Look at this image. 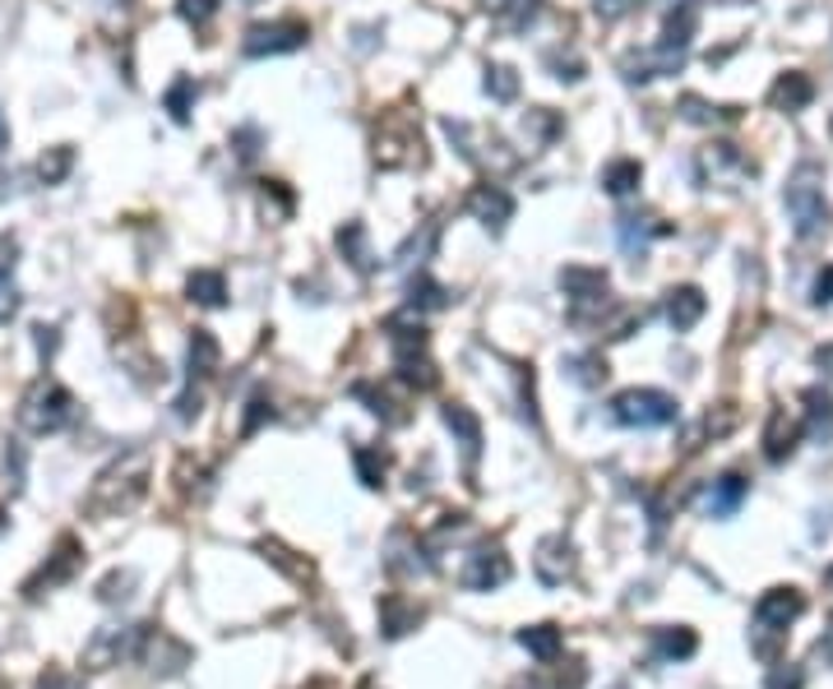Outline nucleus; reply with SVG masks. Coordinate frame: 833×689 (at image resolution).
Segmentation results:
<instances>
[{"instance_id":"obj_1","label":"nucleus","mask_w":833,"mask_h":689,"mask_svg":"<svg viewBox=\"0 0 833 689\" xmlns=\"http://www.w3.org/2000/svg\"><path fill=\"white\" fill-rule=\"evenodd\" d=\"M144 490H148V459L134 449V454H121L111 467L98 472V482H93L84 509L93 519H121L144 500Z\"/></svg>"},{"instance_id":"obj_2","label":"nucleus","mask_w":833,"mask_h":689,"mask_svg":"<svg viewBox=\"0 0 833 689\" xmlns=\"http://www.w3.org/2000/svg\"><path fill=\"white\" fill-rule=\"evenodd\" d=\"M787 213H792V227H797V236H820L829 227V204H824V171L816 163H801L797 171H792L787 181Z\"/></svg>"},{"instance_id":"obj_3","label":"nucleus","mask_w":833,"mask_h":689,"mask_svg":"<svg viewBox=\"0 0 833 689\" xmlns=\"http://www.w3.org/2000/svg\"><path fill=\"white\" fill-rule=\"evenodd\" d=\"M74 421V399L66 384L56 380H37L24 403H19V426L28 430V436H56V430H66Z\"/></svg>"},{"instance_id":"obj_4","label":"nucleus","mask_w":833,"mask_h":689,"mask_svg":"<svg viewBox=\"0 0 833 689\" xmlns=\"http://www.w3.org/2000/svg\"><path fill=\"white\" fill-rule=\"evenodd\" d=\"M376 163L384 171H398V167H413L421 163V130L408 111H384L380 126H376Z\"/></svg>"},{"instance_id":"obj_5","label":"nucleus","mask_w":833,"mask_h":689,"mask_svg":"<svg viewBox=\"0 0 833 689\" xmlns=\"http://www.w3.org/2000/svg\"><path fill=\"white\" fill-rule=\"evenodd\" d=\"M611 421L616 426H639V430H653V426H671L676 421V399L663 389H626L611 399Z\"/></svg>"},{"instance_id":"obj_6","label":"nucleus","mask_w":833,"mask_h":689,"mask_svg":"<svg viewBox=\"0 0 833 689\" xmlns=\"http://www.w3.org/2000/svg\"><path fill=\"white\" fill-rule=\"evenodd\" d=\"M134 662L153 676H177L190 666V648L181 639H171L163 625H140V634H134Z\"/></svg>"},{"instance_id":"obj_7","label":"nucleus","mask_w":833,"mask_h":689,"mask_svg":"<svg viewBox=\"0 0 833 689\" xmlns=\"http://www.w3.org/2000/svg\"><path fill=\"white\" fill-rule=\"evenodd\" d=\"M134 634H140V625L93 629V639L84 643V672H111V666H121V657H134Z\"/></svg>"},{"instance_id":"obj_8","label":"nucleus","mask_w":833,"mask_h":689,"mask_svg":"<svg viewBox=\"0 0 833 689\" xmlns=\"http://www.w3.org/2000/svg\"><path fill=\"white\" fill-rule=\"evenodd\" d=\"M560 292L570 297V306H574V324H579L588 310H603V306H607V273H603V269L570 264V269H560Z\"/></svg>"},{"instance_id":"obj_9","label":"nucleus","mask_w":833,"mask_h":689,"mask_svg":"<svg viewBox=\"0 0 833 689\" xmlns=\"http://www.w3.org/2000/svg\"><path fill=\"white\" fill-rule=\"evenodd\" d=\"M306 24L301 19H278V24H255L246 33V56H283V51H297L306 47Z\"/></svg>"},{"instance_id":"obj_10","label":"nucleus","mask_w":833,"mask_h":689,"mask_svg":"<svg viewBox=\"0 0 833 689\" xmlns=\"http://www.w3.org/2000/svg\"><path fill=\"white\" fill-rule=\"evenodd\" d=\"M80 560H84L80 542H74V537H61V542H56V550H51V560L24 583V597L37 602V597H43V587H61V583H70V579H74V569H80Z\"/></svg>"},{"instance_id":"obj_11","label":"nucleus","mask_w":833,"mask_h":689,"mask_svg":"<svg viewBox=\"0 0 833 689\" xmlns=\"http://www.w3.org/2000/svg\"><path fill=\"white\" fill-rule=\"evenodd\" d=\"M510 574H514V565H510L505 550L481 546V550L468 556V565H463V587H473V593H491V587L510 583Z\"/></svg>"},{"instance_id":"obj_12","label":"nucleus","mask_w":833,"mask_h":689,"mask_svg":"<svg viewBox=\"0 0 833 689\" xmlns=\"http://www.w3.org/2000/svg\"><path fill=\"white\" fill-rule=\"evenodd\" d=\"M801 611H806V597L797 593V587H769V593L754 602V625L783 634L792 620H801Z\"/></svg>"},{"instance_id":"obj_13","label":"nucleus","mask_w":833,"mask_h":689,"mask_svg":"<svg viewBox=\"0 0 833 689\" xmlns=\"http://www.w3.org/2000/svg\"><path fill=\"white\" fill-rule=\"evenodd\" d=\"M686 66V51L681 47H667V43H657V47H644V51H630L621 70L626 79H634V84H644V79H663V74H676Z\"/></svg>"},{"instance_id":"obj_14","label":"nucleus","mask_w":833,"mask_h":689,"mask_svg":"<svg viewBox=\"0 0 833 689\" xmlns=\"http://www.w3.org/2000/svg\"><path fill=\"white\" fill-rule=\"evenodd\" d=\"M533 569H537V579H542V583L560 587V583H566V579L574 574V546H570L566 537H547V542L537 546Z\"/></svg>"},{"instance_id":"obj_15","label":"nucleus","mask_w":833,"mask_h":689,"mask_svg":"<svg viewBox=\"0 0 833 689\" xmlns=\"http://www.w3.org/2000/svg\"><path fill=\"white\" fill-rule=\"evenodd\" d=\"M468 213L477 223H487L491 231H500L510 218H514V200L500 186H473V194H468Z\"/></svg>"},{"instance_id":"obj_16","label":"nucleus","mask_w":833,"mask_h":689,"mask_svg":"<svg viewBox=\"0 0 833 689\" xmlns=\"http://www.w3.org/2000/svg\"><path fill=\"white\" fill-rule=\"evenodd\" d=\"M810 97H816V84H810V74H801V70L778 74V84L769 88L773 111H806V107H810Z\"/></svg>"},{"instance_id":"obj_17","label":"nucleus","mask_w":833,"mask_h":689,"mask_svg":"<svg viewBox=\"0 0 833 689\" xmlns=\"http://www.w3.org/2000/svg\"><path fill=\"white\" fill-rule=\"evenodd\" d=\"M704 310H709V301H704L700 287H671L667 292V320H671L676 333H686V329L700 324Z\"/></svg>"},{"instance_id":"obj_18","label":"nucleus","mask_w":833,"mask_h":689,"mask_svg":"<svg viewBox=\"0 0 833 689\" xmlns=\"http://www.w3.org/2000/svg\"><path fill=\"white\" fill-rule=\"evenodd\" d=\"M421 625V606L417 602H403L398 593H390V597H380V629L390 639H403L408 629H417Z\"/></svg>"},{"instance_id":"obj_19","label":"nucleus","mask_w":833,"mask_h":689,"mask_svg":"<svg viewBox=\"0 0 833 689\" xmlns=\"http://www.w3.org/2000/svg\"><path fill=\"white\" fill-rule=\"evenodd\" d=\"M797 436H801V426L787 421L783 407H773V412H769V430H764V454H769L773 463H783L792 449H797Z\"/></svg>"},{"instance_id":"obj_20","label":"nucleus","mask_w":833,"mask_h":689,"mask_svg":"<svg viewBox=\"0 0 833 689\" xmlns=\"http://www.w3.org/2000/svg\"><path fill=\"white\" fill-rule=\"evenodd\" d=\"M746 477H736V472H727V477H718L713 482V490H709V500H704V509L713 519H727V514H736V504L746 500Z\"/></svg>"},{"instance_id":"obj_21","label":"nucleus","mask_w":833,"mask_h":689,"mask_svg":"<svg viewBox=\"0 0 833 689\" xmlns=\"http://www.w3.org/2000/svg\"><path fill=\"white\" fill-rule=\"evenodd\" d=\"M186 292H190V301L209 306V310H218V306L227 301V283H223L218 269H195V273L186 278Z\"/></svg>"},{"instance_id":"obj_22","label":"nucleus","mask_w":833,"mask_h":689,"mask_svg":"<svg viewBox=\"0 0 833 689\" xmlns=\"http://www.w3.org/2000/svg\"><path fill=\"white\" fill-rule=\"evenodd\" d=\"M694 648H700V639H694V629H686V625L657 629L653 634V653L663 662H686V657H694Z\"/></svg>"},{"instance_id":"obj_23","label":"nucleus","mask_w":833,"mask_h":689,"mask_svg":"<svg viewBox=\"0 0 833 689\" xmlns=\"http://www.w3.org/2000/svg\"><path fill=\"white\" fill-rule=\"evenodd\" d=\"M338 250H343V260L353 264L357 273L376 269V254H371V246H366V227L361 223H343L338 227Z\"/></svg>"},{"instance_id":"obj_24","label":"nucleus","mask_w":833,"mask_h":689,"mask_svg":"<svg viewBox=\"0 0 833 689\" xmlns=\"http://www.w3.org/2000/svg\"><path fill=\"white\" fill-rule=\"evenodd\" d=\"M519 648H528L537 662H556V657H560V629H556V625H528V629H519Z\"/></svg>"},{"instance_id":"obj_25","label":"nucleus","mask_w":833,"mask_h":689,"mask_svg":"<svg viewBox=\"0 0 833 689\" xmlns=\"http://www.w3.org/2000/svg\"><path fill=\"white\" fill-rule=\"evenodd\" d=\"M639 181H644V167L634 163V157H616V163L603 171V186L607 194H616V200H626V194L639 190Z\"/></svg>"},{"instance_id":"obj_26","label":"nucleus","mask_w":833,"mask_h":689,"mask_svg":"<svg viewBox=\"0 0 833 689\" xmlns=\"http://www.w3.org/2000/svg\"><path fill=\"white\" fill-rule=\"evenodd\" d=\"M444 426L450 430H459V440H463V454L468 459H477V449H481V426H477V417L463 403H450L444 407Z\"/></svg>"},{"instance_id":"obj_27","label":"nucleus","mask_w":833,"mask_h":689,"mask_svg":"<svg viewBox=\"0 0 833 689\" xmlns=\"http://www.w3.org/2000/svg\"><path fill=\"white\" fill-rule=\"evenodd\" d=\"M487 10H491V19H496L500 28L519 33V28H528V24H533L537 0H487Z\"/></svg>"},{"instance_id":"obj_28","label":"nucleus","mask_w":833,"mask_h":689,"mask_svg":"<svg viewBox=\"0 0 833 689\" xmlns=\"http://www.w3.org/2000/svg\"><path fill=\"white\" fill-rule=\"evenodd\" d=\"M218 370V343H213L209 329H195V338H190V380H204Z\"/></svg>"},{"instance_id":"obj_29","label":"nucleus","mask_w":833,"mask_h":689,"mask_svg":"<svg viewBox=\"0 0 833 689\" xmlns=\"http://www.w3.org/2000/svg\"><path fill=\"white\" fill-rule=\"evenodd\" d=\"M676 111L686 116V121H694V126H713V121H731L736 116V107H713V103H704V97H694V93H686L681 103H676Z\"/></svg>"},{"instance_id":"obj_30","label":"nucleus","mask_w":833,"mask_h":689,"mask_svg":"<svg viewBox=\"0 0 833 689\" xmlns=\"http://www.w3.org/2000/svg\"><path fill=\"white\" fill-rule=\"evenodd\" d=\"M195 79H177V84H171L167 88V97H163V103H167V111H171V121H177V126H186L190 121V107H195Z\"/></svg>"},{"instance_id":"obj_31","label":"nucleus","mask_w":833,"mask_h":689,"mask_svg":"<svg viewBox=\"0 0 833 689\" xmlns=\"http://www.w3.org/2000/svg\"><path fill=\"white\" fill-rule=\"evenodd\" d=\"M70 167H74V149H70V144H61V149L43 153V163H37V176H43L47 186H61L66 176H70Z\"/></svg>"},{"instance_id":"obj_32","label":"nucleus","mask_w":833,"mask_h":689,"mask_svg":"<svg viewBox=\"0 0 833 689\" xmlns=\"http://www.w3.org/2000/svg\"><path fill=\"white\" fill-rule=\"evenodd\" d=\"M667 227H648V218H621V246L626 254H644L648 236H663Z\"/></svg>"},{"instance_id":"obj_33","label":"nucleus","mask_w":833,"mask_h":689,"mask_svg":"<svg viewBox=\"0 0 833 689\" xmlns=\"http://www.w3.org/2000/svg\"><path fill=\"white\" fill-rule=\"evenodd\" d=\"M487 93L496 97V103H514L519 97V74L510 66H491L487 70Z\"/></svg>"},{"instance_id":"obj_34","label":"nucleus","mask_w":833,"mask_h":689,"mask_svg":"<svg viewBox=\"0 0 833 689\" xmlns=\"http://www.w3.org/2000/svg\"><path fill=\"white\" fill-rule=\"evenodd\" d=\"M806 407H810V430H816V436H829V430H833V399H829V393L810 389Z\"/></svg>"},{"instance_id":"obj_35","label":"nucleus","mask_w":833,"mask_h":689,"mask_svg":"<svg viewBox=\"0 0 833 689\" xmlns=\"http://www.w3.org/2000/svg\"><path fill=\"white\" fill-rule=\"evenodd\" d=\"M264 550V560H274L283 574H293V579H311V560H293V550L287 546H278V542H264L260 546Z\"/></svg>"},{"instance_id":"obj_36","label":"nucleus","mask_w":833,"mask_h":689,"mask_svg":"<svg viewBox=\"0 0 833 689\" xmlns=\"http://www.w3.org/2000/svg\"><path fill=\"white\" fill-rule=\"evenodd\" d=\"M357 472L366 486H384V472H390V454H376V449H357Z\"/></svg>"},{"instance_id":"obj_37","label":"nucleus","mask_w":833,"mask_h":689,"mask_svg":"<svg viewBox=\"0 0 833 689\" xmlns=\"http://www.w3.org/2000/svg\"><path fill=\"white\" fill-rule=\"evenodd\" d=\"M130 587H134V574H130V569H111V574L98 583V602H126V597H130Z\"/></svg>"},{"instance_id":"obj_38","label":"nucleus","mask_w":833,"mask_h":689,"mask_svg":"<svg viewBox=\"0 0 833 689\" xmlns=\"http://www.w3.org/2000/svg\"><path fill=\"white\" fill-rule=\"evenodd\" d=\"M408 301H413V306H444L450 297H444V287H436L431 278H426V273H417L413 287H408Z\"/></svg>"},{"instance_id":"obj_39","label":"nucleus","mask_w":833,"mask_h":689,"mask_svg":"<svg viewBox=\"0 0 833 689\" xmlns=\"http://www.w3.org/2000/svg\"><path fill=\"white\" fill-rule=\"evenodd\" d=\"M177 10H181V19L186 24H195V28H204L213 14H218V0H177Z\"/></svg>"},{"instance_id":"obj_40","label":"nucleus","mask_w":833,"mask_h":689,"mask_svg":"<svg viewBox=\"0 0 833 689\" xmlns=\"http://www.w3.org/2000/svg\"><path fill=\"white\" fill-rule=\"evenodd\" d=\"M634 5L639 0H597V19H603V24H616V19H626Z\"/></svg>"},{"instance_id":"obj_41","label":"nucleus","mask_w":833,"mask_h":689,"mask_svg":"<svg viewBox=\"0 0 833 689\" xmlns=\"http://www.w3.org/2000/svg\"><path fill=\"white\" fill-rule=\"evenodd\" d=\"M14 264H19V241L5 231V236H0V278H10Z\"/></svg>"},{"instance_id":"obj_42","label":"nucleus","mask_w":833,"mask_h":689,"mask_svg":"<svg viewBox=\"0 0 833 689\" xmlns=\"http://www.w3.org/2000/svg\"><path fill=\"white\" fill-rule=\"evenodd\" d=\"M19 310V292L10 287V278H0V324H10Z\"/></svg>"},{"instance_id":"obj_43","label":"nucleus","mask_w":833,"mask_h":689,"mask_svg":"<svg viewBox=\"0 0 833 689\" xmlns=\"http://www.w3.org/2000/svg\"><path fill=\"white\" fill-rule=\"evenodd\" d=\"M37 689H74V680L61 672V666H47V676L37 680Z\"/></svg>"},{"instance_id":"obj_44","label":"nucleus","mask_w":833,"mask_h":689,"mask_svg":"<svg viewBox=\"0 0 833 689\" xmlns=\"http://www.w3.org/2000/svg\"><path fill=\"white\" fill-rule=\"evenodd\" d=\"M769 689H801V672H773Z\"/></svg>"},{"instance_id":"obj_45","label":"nucleus","mask_w":833,"mask_h":689,"mask_svg":"<svg viewBox=\"0 0 833 689\" xmlns=\"http://www.w3.org/2000/svg\"><path fill=\"white\" fill-rule=\"evenodd\" d=\"M816 301H820V306H829V301H833V269H824V273H820V283H816Z\"/></svg>"},{"instance_id":"obj_46","label":"nucleus","mask_w":833,"mask_h":689,"mask_svg":"<svg viewBox=\"0 0 833 689\" xmlns=\"http://www.w3.org/2000/svg\"><path fill=\"white\" fill-rule=\"evenodd\" d=\"M5 472H14V486H19V477H24V454H19V449L5 454Z\"/></svg>"},{"instance_id":"obj_47","label":"nucleus","mask_w":833,"mask_h":689,"mask_svg":"<svg viewBox=\"0 0 833 689\" xmlns=\"http://www.w3.org/2000/svg\"><path fill=\"white\" fill-rule=\"evenodd\" d=\"M816 366H820V370H829V376H833V343H824V347L816 352Z\"/></svg>"},{"instance_id":"obj_48","label":"nucleus","mask_w":833,"mask_h":689,"mask_svg":"<svg viewBox=\"0 0 833 689\" xmlns=\"http://www.w3.org/2000/svg\"><path fill=\"white\" fill-rule=\"evenodd\" d=\"M37 347L51 352V347H56V329H37Z\"/></svg>"},{"instance_id":"obj_49","label":"nucleus","mask_w":833,"mask_h":689,"mask_svg":"<svg viewBox=\"0 0 833 689\" xmlns=\"http://www.w3.org/2000/svg\"><path fill=\"white\" fill-rule=\"evenodd\" d=\"M10 144V121H5V111H0V149Z\"/></svg>"},{"instance_id":"obj_50","label":"nucleus","mask_w":833,"mask_h":689,"mask_svg":"<svg viewBox=\"0 0 833 689\" xmlns=\"http://www.w3.org/2000/svg\"><path fill=\"white\" fill-rule=\"evenodd\" d=\"M713 5H750V0H713Z\"/></svg>"},{"instance_id":"obj_51","label":"nucleus","mask_w":833,"mask_h":689,"mask_svg":"<svg viewBox=\"0 0 833 689\" xmlns=\"http://www.w3.org/2000/svg\"><path fill=\"white\" fill-rule=\"evenodd\" d=\"M361 689H376V680H361Z\"/></svg>"},{"instance_id":"obj_52","label":"nucleus","mask_w":833,"mask_h":689,"mask_svg":"<svg viewBox=\"0 0 833 689\" xmlns=\"http://www.w3.org/2000/svg\"><path fill=\"white\" fill-rule=\"evenodd\" d=\"M829 140H833V121H829Z\"/></svg>"},{"instance_id":"obj_53","label":"nucleus","mask_w":833,"mask_h":689,"mask_svg":"<svg viewBox=\"0 0 833 689\" xmlns=\"http://www.w3.org/2000/svg\"><path fill=\"white\" fill-rule=\"evenodd\" d=\"M829 583H833V569H829Z\"/></svg>"},{"instance_id":"obj_54","label":"nucleus","mask_w":833,"mask_h":689,"mask_svg":"<svg viewBox=\"0 0 833 689\" xmlns=\"http://www.w3.org/2000/svg\"><path fill=\"white\" fill-rule=\"evenodd\" d=\"M0 689H10V685H0Z\"/></svg>"}]
</instances>
